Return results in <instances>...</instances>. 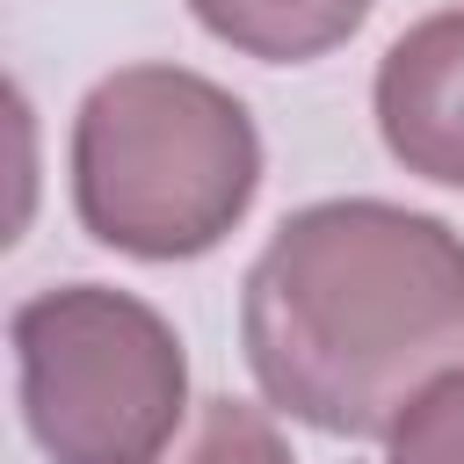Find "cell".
<instances>
[{"label": "cell", "instance_id": "1", "mask_svg": "<svg viewBox=\"0 0 464 464\" xmlns=\"http://www.w3.org/2000/svg\"><path fill=\"white\" fill-rule=\"evenodd\" d=\"M239 341L276 413L384 435L464 355V232L384 196L304 203L246 268Z\"/></svg>", "mask_w": 464, "mask_h": 464}, {"label": "cell", "instance_id": "2", "mask_svg": "<svg viewBox=\"0 0 464 464\" xmlns=\"http://www.w3.org/2000/svg\"><path fill=\"white\" fill-rule=\"evenodd\" d=\"M261 188L246 102L188 65H116L72 116V210L94 246L196 261L232 239Z\"/></svg>", "mask_w": 464, "mask_h": 464}, {"label": "cell", "instance_id": "3", "mask_svg": "<svg viewBox=\"0 0 464 464\" xmlns=\"http://www.w3.org/2000/svg\"><path fill=\"white\" fill-rule=\"evenodd\" d=\"M14 399L51 464H152L188 406V355L167 312L109 283H51L14 304Z\"/></svg>", "mask_w": 464, "mask_h": 464}, {"label": "cell", "instance_id": "4", "mask_svg": "<svg viewBox=\"0 0 464 464\" xmlns=\"http://www.w3.org/2000/svg\"><path fill=\"white\" fill-rule=\"evenodd\" d=\"M370 109L384 152L406 174L435 188H464V7L420 14L384 44Z\"/></svg>", "mask_w": 464, "mask_h": 464}, {"label": "cell", "instance_id": "5", "mask_svg": "<svg viewBox=\"0 0 464 464\" xmlns=\"http://www.w3.org/2000/svg\"><path fill=\"white\" fill-rule=\"evenodd\" d=\"M377 0H188V14L232 44L239 58H261V65H304V58H326L334 44H348L362 22H370Z\"/></svg>", "mask_w": 464, "mask_h": 464}, {"label": "cell", "instance_id": "6", "mask_svg": "<svg viewBox=\"0 0 464 464\" xmlns=\"http://www.w3.org/2000/svg\"><path fill=\"white\" fill-rule=\"evenodd\" d=\"M152 464H297L283 428L246 406V399H196V413L181 420V435L152 457Z\"/></svg>", "mask_w": 464, "mask_h": 464}, {"label": "cell", "instance_id": "7", "mask_svg": "<svg viewBox=\"0 0 464 464\" xmlns=\"http://www.w3.org/2000/svg\"><path fill=\"white\" fill-rule=\"evenodd\" d=\"M384 464H464V362L406 399V413L384 428Z\"/></svg>", "mask_w": 464, "mask_h": 464}]
</instances>
